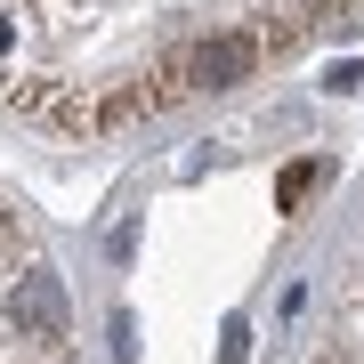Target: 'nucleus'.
<instances>
[{"label":"nucleus","mask_w":364,"mask_h":364,"mask_svg":"<svg viewBox=\"0 0 364 364\" xmlns=\"http://www.w3.org/2000/svg\"><path fill=\"white\" fill-rule=\"evenodd\" d=\"M9 324H16V340H41V348H57V340L73 332L57 267H25V275H16V291H9Z\"/></svg>","instance_id":"obj_1"},{"label":"nucleus","mask_w":364,"mask_h":364,"mask_svg":"<svg viewBox=\"0 0 364 364\" xmlns=\"http://www.w3.org/2000/svg\"><path fill=\"white\" fill-rule=\"evenodd\" d=\"M316 178H324V162H291V170H284V186H275V210H299V203L316 195Z\"/></svg>","instance_id":"obj_2"},{"label":"nucleus","mask_w":364,"mask_h":364,"mask_svg":"<svg viewBox=\"0 0 364 364\" xmlns=\"http://www.w3.org/2000/svg\"><path fill=\"white\" fill-rule=\"evenodd\" d=\"M0 49H9V25H0Z\"/></svg>","instance_id":"obj_3"}]
</instances>
